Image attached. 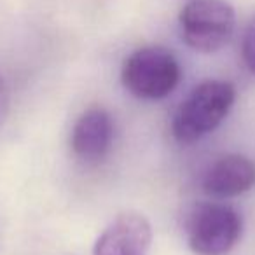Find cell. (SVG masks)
I'll return each mask as SVG.
<instances>
[{
    "label": "cell",
    "instance_id": "cell-3",
    "mask_svg": "<svg viewBox=\"0 0 255 255\" xmlns=\"http://www.w3.org/2000/svg\"><path fill=\"white\" fill-rule=\"evenodd\" d=\"M178 21L182 39L192 51L212 54L233 39L236 12L226 0H189Z\"/></svg>",
    "mask_w": 255,
    "mask_h": 255
},
{
    "label": "cell",
    "instance_id": "cell-9",
    "mask_svg": "<svg viewBox=\"0 0 255 255\" xmlns=\"http://www.w3.org/2000/svg\"><path fill=\"white\" fill-rule=\"evenodd\" d=\"M7 105H9V93H7V86H5L4 77L0 75V121L4 119L5 112H7Z\"/></svg>",
    "mask_w": 255,
    "mask_h": 255
},
{
    "label": "cell",
    "instance_id": "cell-1",
    "mask_svg": "<svg viewBox=\"0 0 255 255\" xmlns=\"http://www.w3.org/2000/svg\"><path fill=\"white\" fill-rule=\"evenodd\" d=\"M236 102V88L229 81L201 82L184 100L171 121V133L180 143H194L222 124Z\"/></svg>",
    "mask_w": 255,
    "mask_h": 255
},
{
    "label": "cell",
    "instance_id": "cell-2",
    "mask_svg": "<svg viewBox=\"0 0 255 255\" xmlns=\"http://www.w3.org/2000/svg\"><path fill=\"white\" fill-rule=\"evenodd\" d=\"M182 77V68L171 51L147 46L133 51L124 60L121 81L128 91L142 100H163L173 93Z\"/></svg>",
    "mask_w": 255,
    "mask_h": 255
},
{
    "label": "cell",
    "instance_id": "cell-5",
    "mask_svg": "<svg viewBox=\"0 0 255 255\" xmlns=\"http://www.w3.org/2000/svg\"><path fill=\"white\" fill-rule=\"evenodd\" d=\"M152 243V227L143 215H117L98 236L93 255H145Z\"/></svg>",
    "mask_w": 255,
    "mask_h": 255
},
{
    "label": "cell",
    "instance_id": "cell-6",
    "mask_svg": "<svg viewBox=\"0 0 255 255\" xmlns=\"http://www.w3.org/2000/svg\"><path fill=\"white\" fill-rule=\"evenodd\" d=\"M112 142L114 121L105 109L93 107L75 121L70 145L79 159L98 163L110 152Z\"/></svg>",
    "mask_w": 255,
    "mask_h": 255
},
{
    "label": "cell",
    "instance_id": "cell-8",
    "mask_svg": "<svg viewBox=\"0 0 255 255\" xmlns=\"http://www.w3.org/2000/svg\"><path fill=\"white\" fill-rule=\"evenodd\" d=\"M241 54H243V61L247 68L255 74V18L248 23L247 30H245L243 42H241Z\"/></svg>",
    "mask_w": 255,
    "mask_h": 255
},
{
    "label": "cell",
    "instance_id": "cell-7",
    "mask_svg": "<svg viewBox=\"0 0 255 255\" xmlns=\"http://www.w3.org/2000/svg\"><path fill=\"white\" fill-rule=\"evenodd\" d=\"M203 191L213 198H234L255 185V163L241 154L215 159L203 175Z\"/></svg>",
    "mask_w": 255,
    "mask_h": 255
},
{
    "label": "cell",
    "instance_id": "cell-4",
    "mask_svg": "<svg viewBox=\"0 0 255 255\" xmlns=\"http://www.w3.org/2000/svg\"><path fill=\"white\" fill-rule=\"evenodd\" d=\"M243 219L224 203H199L189 212L185 234L191 250L198 255H226L238 245Z\"/></svg>",
    "mask_w": 255,
    "mask_h": 255
}]
</instances>
